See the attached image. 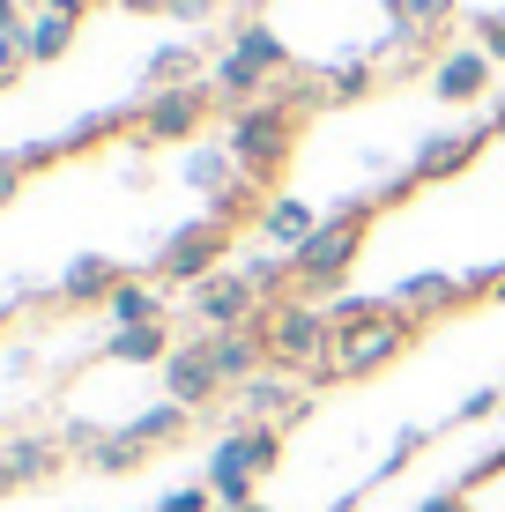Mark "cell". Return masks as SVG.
Segmentation results:
<instances>
[{"label": "cell", "mask_w": 505, "mask_h": 512, "mask_svg": "<svg viewBox=\"0 0 505 512\" xmlns=\"http://www.w3.org/2000/svg\"><path fill=\"white\" fill-rule=\"evenodd\" d=\"M372 193L364 201H342L335 216H320V231H312L298 253H290V275H298V290H335L342 275L357 268V253H364V231H372Z\"/></svg>", "instance_id": "6da1fadb"}, {"label": "cell", "mask_w": 505, "mask_h": 512, "mask_svg": "<svg viewBox=\"0 0 505 512\" xmlns=\"http://www.w3.org/2000/svg\"><path fill=\"white\" fill-rule=\"evenodd\" d=\"M223 149H231V164L246 171L253 186H268L275 171L290 164V149H298V104H290V97H268V104H246V112H231V134H223Z\"/></svg>", "instance_id": "7a4b0ae2"}, {"label": "cell", "mask_w": 505, "mask_h": 512, "mask_svg": "<svg viewBox=\"0 0 505 512\" xmlns=\"http://www.w3.org/2000/svg\"><path fill=\"white\" fill-rule=\"evenodd\" d=\"M275 461H283V431L275 423H238V431H223L216 461H208V490H216L223 512L253 505V483L260 475H275Z\"/></svg>", "instance_id": "3957f363"}, {"label": "cell", "mask_w": 505, "mask_h": 512, "mask_svg": "<svg viewBox=\"0 0 505 512\" xmlns=\"http://www.w3.org/2000/svg\"><path fill=\"white\" fill-rule=\"evenodd\" d=\"M260 342H268V364L320 379L327 372V349H335V320H327V305L283 297V305H268V320H260Z\"/></svg>", "instance_id": "277c9868"}, {"label": "cell", "mask_w": 505, "mask_h": 512, "mask_svg": "<svg viewBox=\"0 0 505 512\" xmlns=\"http://www.w3.org/2000/svg\"><path fill=\"white\" fill-rule=\"evenodd\" d=\"M416 342V320L409 312H379V320H364V327H342L335 334V349H327V372L320 379H372V372H387L394 357Z\"/></svg>", "instance_id": "5b68a950"}, {"label": "cell", "mask_w": 505, "mask_h": 512, "mask_svg": "<svg viewBox=\"0 0 505 512\" xmlns=\"http://www.w3.org/2000/svg\"><path fill=\"white\" fill-rule=\"evenodd\" d=\"M223 253H231V231L223 223H179L164 245H156V282L164 290H201L208 275H223Z\"/></svg>", "instance_id": "8992f818"}, {"label": "cell", "mask_w": 505, "mask_h": 512, "mask_svg": "<svg viewBox=\"0 0 505 512\" xmlns=\"http://www.w3.org/2000/svg\"><path fill=\"white\" fill-rule=\"evenodd\" d=\"M253 312H260V290L238 268H223V275H208L201 290H194V320L208 334H231V327H253Z\"/></svg>", "instance_id": "52a82bcc"}, {"label": "cell", "mask_w": 505, "mask_h": 512, "mask_svg": "<svg viewBox=\"0 0 505 512\" xmlns=\"http://www.w3.org/2000/svg\"><path fill=\"white\" fill-rule=\"evenodd\" d=\"M201 119H208V90H149V104H142V141H186V134H201Z\"/></svg>", "instance_id": "ba28073f"}, {"label": "cell", "mask_w": 505, "mask_h": 512, "mask_svg": "<svg viewBox=\"0 0 505 512\" xmlns=\"http://www.w3.org/2000/svg\"><path fill=\"white\" fill-rule=\"evenodd\" d=\"M194 342H201V357L216 364V379H223V386H246V379H260V364H268V342H260V327L194 334Z\"/></svg>", "instance_id": "9c48e42d"}, {"label": "cell", "mask_w": 505, "mask_h": 512, "mask_svg": "<svg viewBox=\"0 0 505 512\" xmlns=\"http://www.w3.org/2000/svg\"><path fill=\"white\" fill-rule=\"evenodd\" d=\"M216 394H223V379H216V364L201 357V342H179L164 357V401H179V409H208Z\"/></svg>", "instance_id": "30bf717a"}, {"label": "cell", "mask_w": 505, "mask_h": 512, "mask_svg": "<svg viewBox=\"0 0 505 512\" xmlns=\"http://www.w3.org/2000/svg\"><path fill=\"white\" fill-rule=\"evenodd\" d=\"M491 141V127H461V134H424V149L409 156V171H416V186H431V179H454V171L476 164V149Z\"/></svg>", "instance_id": "8fae6325"}, {"label": "cell", "mask_w": 505, "mask_h": 512, "mask_svg": "<svg viewBox=\"0 0 505 512\" xmlns=\"http://www.w3.org/2000/svg\"><path fill=\"white\" fill-rule=\"evenodd\" d=\"M491 90V60H483V45H454L439 67H431V97L439 104H476Z\"/></svg>", "instance_id": "7c38bea8"}, {"label": "cell", "mask_w": 505, "mask_h": 512, "mask_svg": "<svg viewBox=\"0 0 505 512\" xmlns=\"http://www.w3.org/2000/svg\"><path fill=\"white\" fill-rule=\"evenodd\" d=\"M119 282H127V268H119L112 253H75L67 275H60V297H67V305H112Z\"/></svg>", "instance_id": "4fadbf2b"}, {"label": "cell", "mask_w": 505, "mask_h": 512, "mask_svg": "<svg viewBox=\"0 0 505 512\" xmlns=\"http://www.w3.org/2000/svg\"><path fill=\"white\" fill-rule=\"evenodd\" d=\"M312 231H320V216H312L298 193H268V201H260V238H268L275 253H298Z\"/></svg>", "instance_id": "5bb4252c"}, {"label": "cell", "mask_w": 505, "mask_h": 512, "mask_svg": "<svg viewBox=\"0 0 505 512\" xmlns=\"http://www.w3.org/2000/svg\"><path fill=\"white\" fill-rule=\"evenodd\" d=\"M394 312H409V320H439V312L461 305V275H402L387 297Z\"/></svg>", "instance_id": "9a60e30c"}, {"label": "cell", "mask_w": 505, "mask_h": 512, "mask_svg": "<svg viewBox=\"0 0 505 512\" xmlns=\"http://www.w3.org/2000/svg\"><path fill=\"white\" fill-rule=\"evenodd\" d=\"M104 312H112V327H171V297H164V282H119Z\"/></svg>", "instance_id": "2e32d148"}, {"label": "cell", "mask_w": 505, "mask_h": 512, "mask_svg": "<svg viewBox=\"0 0 505 512\" xmlns=\"http://www.w3.org/2000/svg\"><path fill=\"white\" fill-rule=\"evenodd\" d=\"M238 409H246V423H275V416H298L305 394H298L283 372H260V379L238 386Z\"/></svg>", "instance_id": "e0dca14e"}, {"label": "cell", "mask_w": 505, "mask_h": 512, "mask_svg": "<svg viewBox=\"0 0 505 512\" xmlns=\"http://www.w3.org/2000/svg\"><path fill=\"white\" fill-rule=\"evenodd\" d=\"M171 327H112L104 334V357L112 364H156V372H164V357H171Z\"/></svg>", "instance_id": "ac0fdd59"}, {"label": "cell", "mask_w": 505, "mask_h": 512, "mask_svg": "<svg viewBox=\"0 0 505 512\" xmlns=\"http://www.w3.org/2000/svg\"><path fill=\"white\" fill-rule=\"evenodd\" d=\"M60 468V446L52 438H15L8 453H0V490H15V483H38V475Z\"/></svg>", "instance_id": "d6986e66"}, {"label": "cell", "mask_w": 505, "mask_h": 512, "mask_svg": "<svg viewBox=\"0 0 505 512\" xmlns=\"http://www.w3.org/2000/svg\"><path fill=\"white\" fill-rule=\"evenodd\" d=\"M186 423H194V409H179V401H149V409L127 423V438H142V446H179Z\"/></svg>", "instance_id": "ffe728a7"}, {"label": "cell", "mask_w": 505, "mask_h": 512, "mask_svg": "<svg viewBox=\"0 0 505 512\" xmlns=\"http://www.w3.org/2000/svg\"><path fill=\"white\" fill-rule=\"evenodd\" d=\"M179 179L194 186V193H208V201H216V193H223V186H238L246 171L231 164V149H194V156L179 164Z\"/></svg>", "instance_id": "44dd1931"}, {"label": "cell", "mask_w": 505, "mask_h": 512, "mask_svg": "<svg viewBox=\"0 0 505 512\" xmlns=\"http://www.w3.org/2000/svg\"><path fill=\"white\" fill-rule=\"evenodd\" d=\"M75 30H82V15H52V8H38V23L23 30V60H60V52L75 45Z\"/></svg>", "instance_id": "7402d4cb"}, {"label": "cell", "mask_w": 505, "mask_h": 512, "mask_svg": "<svg viewBox=\"0 0 505 512\" xmlns=\"http://www.w3.org/2000/svg\"><path fill=\"white\" fill-rule=\"evenodd\" d=\"M231 52H238L246 67H260V75H283V67H290V38H275L268 23H246V30L231 38Z\"/></svg>", "instance_id": "603a6c76"}, {"label": "cell", "mask_w": 505, "mask_h": 512, "mask_svg": "<svg viewBox=\"0 0 505 512\" xmlns=\"http://www.w3.org/2000/svg\"><path fill=\"white\" fill-rule=\"evenodd\" d=\"M142 461H149V446H142V438H127V431L90 438V468H104V475H134Z\"/></svg>", "instance_id": "cb8c5ba5"}, {"label": "cell", "mask_w": 505, "mask_h": 512, "mask_svg": "<svg viewBox=\"0 0 505 512\" xmlns=\"http://www.w3.org/2000/svg\"><path fill=\"white\" fill-rule=\"evenodd\" d=\"M186 75H194V45H164L149 60V90H186Z\"/></svg>", "instance_id": "d4e9b609"}, {"label": "cell", "mask_w": 505, "mask_h": 512, "mask_svg": "<svg viewBox=\"0 0 505 512\" xmlns=\"http://www.w3.org/2000/svg\"><path fill=\"white\" fill-rule=\"evenodd\" d=\"M253 193H260L253 179H238V186H223V193H216V201H208V223H223V231H238V223H246V216H253Z\"/></svg>", "instance_id": "484cf974"}, {"label": "cell", "mask_w": 505, "mask_h": 512, "mask_svg": "<svg viewBox=\"0 0 505 512\" xmlns=\"http://www.w3.org/2000/svg\"><path fill=\"white\" fill-rule=\"evenodd\" d=\"M364 90H372V67H364V60H335V67H327V97H335V104H350Z\"/></svg>", "instance_id": "4316f807"}, {"label": "cell", "mask_w": 505, "mask_h": 512, "mask_svg": "<svg viewBox=\"0 0 505 512\" xmlns=\"http://www.w3.org/2000/svg\"><path fill=\"white\" fill-rule=\"evenodd\" d=\"M238 275H246L260 297H268V290H283V282H298V275H290V253H260V260H246Z\"/></svg>", "instance_id": "83f0119b"}, {"label": "cell", "mask_w": 505, "mask_h": 512, "mask_svg": "<svg viewBox=\"0 0 505 512\" xmlns=\"http://www.w3.org/2000/svg\"><path fill=\"white\" fill-rule=\"evenodd\" d=\"M446 8H454V0H409V23H394V30H416V38H424L431 23H446Z\"/></svg>", "instance_id": "f1b7e54d"}, {"label": "cell", "mask_w": 505, "mask_h": 512, "mask_svg": "<svg viewBox=\"0 0 505 512\" xmlns=\"http://www.w3.org/2000/svg\"><path fill=\"white\" fill-rule=\"evenodd\" d=\"M476 38H483V60H505V15H476Z\"/></svg>", "instance_id": "f546056e"}, {"label": "cell", "mask_w": 505, "mask_h": 512, "mask_svg": "<svg viewBox=\"0 0 505 512\" xmlns=\"http://www.w3.org/2000/svg\"><path fill=\"white\" fill-rule=\"evenodd\" d=\"M156 512H216V490H208V483H201V490H171Z\"/></svg>", "instance_id": "4dcf8cb0"}, {"label": "cell", "mask_w": 505, "mask_h": 512, "mask_svg": "<svg viewBox=\"0 0 505 512\" xmlns=\"http://www.w3.org/2000/svg\"><path fill=\"white\" fill-rule=\"evenodd\" d=\"M505 409V386H491V394H468L461 401V423H483V416H498Z\"/></svg>", "instance_id": "1f68e13d"}, {"label": "cell", "mask_w": 505, "mask_h": 512, "mask_svg": "<svg viewBox=\"0 0 505 512\" xmlns=\"http://www.w3.org/2000/svg\"><path fill=\"white\" fill-rule=\"evenodd\" d=\"M216 8H223V0H164V15H171V23H208Z\"/></svg>", "instance_id": "d6a6232c"}, {"label": "cell", "mask_w": 505, "mask_h": 512, "mask_svg": "<svg viewBox=\"0 0 505 512\" xmlns=\"http://www.w3.org/2000/svg\"><path fill=\"white\" fill-rule=\"evenodd\" d=\"M424 438H431V431H402V438H394V453H387V475H394V468H409L416 453H424Z\"/></svg>", "instance_id": "836d02e7"}, {"label": "cell", "mask_w": 505, "mask_h": 512, "mask_svg": "<svg viewBox=\"0 0 505 512\" xmlns=\"http://www.w3.org/2000/svg\"><path fill=\"white\" fill-rule=\"evenodd\" d=\"M23 67H30V60H23V38H0V90H8Z\"/></svg>", "instance_id": "e575fe53"}, {"label": "cell", "mask_w": 505, "mask_h": 512, "mask_svg": "<svg viewBox=\"0 0 505 512\" xmlns=\"http://www.w3.org/2000/svg\"><path fill=\"white\" fill-rule=\"evenodd\" d=\"M416 512H468V490H431Z\"/></svg>", "instance_id": "d590c367"}, {"label": "cell", "mask_w": 505, "mask_h": 512, "mask_svg": "<svg viewBox=\"0 0 505 512\" xmlns=\"http://www.w3.org/2000/svg\"><path fill=\"white\" fill-rule=\"evenodd\" d=\"M15 193H23V171H15V156H0V208H8Z\"/></svg>", "instance_id": "8d00e7d4"}, {"label": "cell", "mask_w": 505, "mask_h": 512, "mask_svg": "<svg viewBox=\"0 0 505 512\" xmlns=\"http://www.w3.org/2000/svg\"><path fill=\"white\" fill-rule=\"evenodd\" d=\"M30 8H52V15H82L90 0H30Z\"/></svg>", "instance_id": "74e56055"}, {"label": "cell", "mask_w": 505, "mask_h": 512, "mask_svg": "<svg viewBox=\"0 0 505 512\" xmlns=\"http://www.w3.org/2000/svg\"><path fill=\"white\" fill-rule=\"evenodd\" d=\"M379 8H387V15H394V23H409V0H379Z\"/></svg>", "instance_id": "f35d334b"}, {"label": "cell", "mask_w": 505, "mask_h": 512, "mask_svg": "<svg viewBox=\"0 0 505 512\" xmlns=\"http://www.w3.org/2000/svg\"><path fill=\"white\" fill-rule=\"evenodd\" d=\"M491 134H498V141H505V104H498V119H491Z\"/></svg>", "instance_id": "ab89813d"}, {"label": "cell", "mask_w": 505, "mask_h": 512, "mask_svg": "<svg viewBox=\"0 0 505 512\" xmlns=\"http://www.w3.org/2000/svg\"><path fill=\"white\" fill-rule=\"evenodd\" d=\"M216 512H223V505H216ZM238 512H268V505H238Z\"/></svg>", "instance_id": "60d3db41"}, {"label": "cell", "mask_w": 505, "mask_h": 512, "mask_svg": "<svg viewBox=\"0 0 505 512\" xmlns=\"http://www.w3.org/2000/svg\"><path fill=\"white\" fill-rule=\"evenodd\" d=\"M498 416H505V409H498Z\"/></svg>", "instance_id": "b9f144b4"}]
</instances>
